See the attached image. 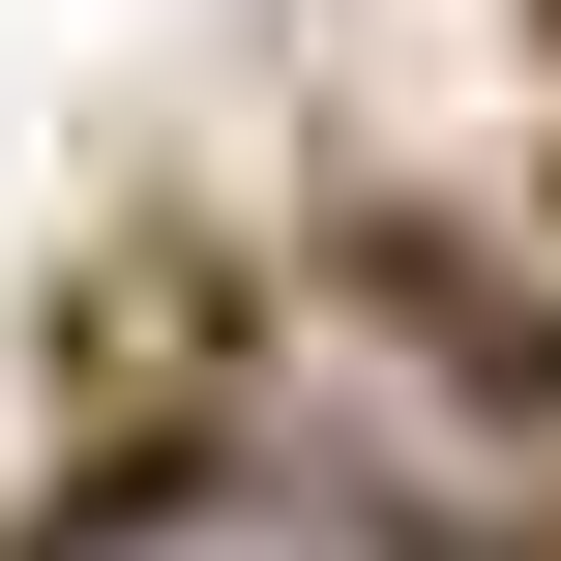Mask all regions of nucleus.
I'll list each match as a JSON object with an SVG mask.
<instances>
[{
	"label": "nucleus",
	"mask_w": 561,
	"mask_h": 561,
	"mask_svg": "<svg viewBox=\"0 0 561 561\" xmlns=\"http://www.w3.org/2000/svg\"><path fill=\"white\" fill-rule=\"evenodd\" d=\"M59 561H385V533L296 503V473H178V503H118V533H59Z\"/></svg>",
	"instance_id": "obj_1"
}]
</instances>
